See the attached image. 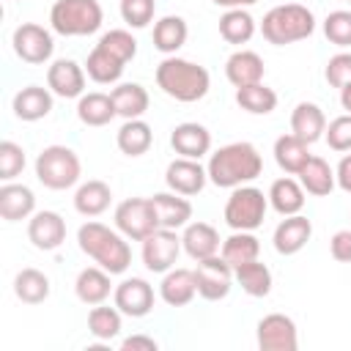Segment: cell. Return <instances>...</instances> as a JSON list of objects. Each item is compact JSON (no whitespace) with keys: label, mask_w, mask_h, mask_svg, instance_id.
<instances>
[{"label":"cell","mask_w":351,"mask_h":351,"mask_svg":"<svg viewBox=\"0 0 351 351\" xmlns=\"http://www.w3.org/2000/svg\"><path fill=\"white\" fill-rule=\"evenodd\" d=\"M296 176H299V184L304 186V192L307 195H315V197H326L335 189V184H337L335 170L321 156H310Z\"/></svg>","instance_id":"obj_30"},{"label":"cell","mask_w":351,"mask_h":351,"mask_svg":"<svg viewBox=\"0 0 351 351\" xmlns=\"http://www.w3.org/2000/svg\"><path fill=\"white\" fill-rule=\"evenodd\" d=\"M110 271L107 269H101V266H88V269H82L80 274H77V280H74V293H77V299L82 302V304H101L107 296H110V291H112V282H110Z\"/></svg>","instance_id":"obj_26"},{"label":"cell","mask_w":351,"mask_h":351,"mask_svg":"<svg viewBox=\"0 0 351 351\" xmlns=\"http://www.w3.org/2000/svg\"><path fill=\"white\" fill-rule=\"evenodd\" d=\"M208 181L214 186H222V189H236L241 184H250L261 176L263 170V159L258 154V148L247 140H239V143H228L222 148H217L211 156H208Z\"/></svg>","instance_id":"obj_1"},{"label":"cell","mask_w":351,"mask_h":351,"mask_svg":"<svg viewBox=\"0 0 351 351\" xmlns=\"http://www.w3.org/2000/svg\"><path fill=\"white\" fill-rule=\"evenodd\" d=\"M11 44H14V52L16 58H22L25 63H47L55 52V41H52V33L36 22H22L14 36H11Z\"/></svg>","instance_id":"obj_11"},{"label":"cell","mask_w":351,"mask_h":351,"mask_svg":"<svg viewBox=\"0 0 351 351\" xmlns=\"http://www.w3.org/2000/svg\"><path fill=\"white\" fill-rule=\"evenodd\" d=\"M192 271H195V282H197V296H203L206 302L225 299L233 288V280H236L233 266L222 255H211V258L197 261V266Z\"/></svg>","instance_id":"obj_9"},{"label":"cell","mask_w":351,"mask_h":351,"mask_svg":"<svg viewBox=\"0 0 351 351\" xmlns=\"http://www.w3.org/2000/svg\"><path fill=\"white\" fill-rule=\"evenodd\" d=\"M310 236H313V222L302 214H291L274 228L271 241L280 255H296L310 241Z\"/></svg>","instance_id":"obj_19"},{"label":"cell","mask_w":351,"mask_h":351,"mask_svg":"<svg viewBox=\"0 0 351 351\" xmlns=\"http://www.w3.org/2000/svg\"><path fill=\"white\" fill-rule=\"evenodd\" d=\"M258 252H261V241L252 236V230H233L222 247H219V255L236 269L241 263H250V261H258Z\"/></svg>","instance_id":"obj_36"},{"label":"cell","mask_w":351,"mask_h":351,"mask_svg":"<svg viewBox=\"0 0 351 351\" xmlns=\"http://www.w3.org/2000/svg\"><path fill=\"white\" fill-rule=\"evenodd\" d=\"M186 36H189V27H186L184 16L167 14L154 25V47L165 55H176L186 44Z\"/></svg>","instance_id":"obj_34"},{"label":"cell","mask_w":351,"mask_h":351,"mask_svg":"<svg viewBox=\"0 0 351 351\" xmlns=\"http://www.w3.org/2000/svg\"><path fill=\"white\" fill-rule=\"evenodd\" d=\"M170 145L178 156H186V159H200L211 151V132L203 126V123H195V121H184L173 129L170 134Z\"/></svg>","instance_id":"obj_17"},{"label":"cell","mask_w":351,"mask_h":351,"mask_svg":"<svg viewBox=\"0 0 351 351\" xmlns=\"http://www.w3.org/2000/svg\"><path fill=\"white\" fill-rule=\"evenodd\" d=\"M219 36L228 44H247L255 36V19L247 8H228L219 16Z\"/></svg>","instance_id":"obj_37"},{"label":"cell","mask_w":351,"mask_h":351,"mask_svg":"<svg viewBox=\"0 0 351 351\" xmlns=\"http://www.w3.org/2000/svg\"><path fill=\"white\" fill-rule=\"evenodd\" d=\"M80 250L96 261V266L107 269L110 274H123L132 263V250L121 230H112L101 222H85L77 230Z\"/></svg>","instance_id":"obj_2"},{"label":"cell","mask_w":351,"mask_h":351,"mask_svg":"<svg viewBox=\"0 0 351 351\" xmlns=\"http://www.w3.org/2000/svg\"><path fill=\"white\" fill-rule=\"evenodd\" d=\"M110 203H112V189L99 178H90V181L80 184L77 192H74V208L82 217H99L110 208Z\"/></svg>","instance_id":"obj_32"},{"label":"cell","mask_w":351,"mask_h":351,"mask_svg":"<svg viewBox=\"0 0 351 351\" xmlns=\"http://www.w3.org/2000/svg\"><path fill=\"white\" fill-rule=\"evenodd\" d=\"M151 203H154L159 228L178 230V228L189 225V219H192V203L186 200V195H178V192H156L151 197Z\"/></svg>","instance_id":"obj_20"},{"label":"cell","mask_w":351,"mask_h":351,"mask_svg":"<svg viewBox=\"0 0 351 351\" xmlns=\"http://www.w3.org/2000/svg\"><path fill=\"white\" fill-rule=\"evenodd\" d=\"M329 252H332L335 261H340V263H351V228L337 230V233L329 239Z\"/></svg>","instance_id":"obj_47"},{"label":"cell","mask_w":351,"mask_h":351,"mask_svg":"<svg viewBox=\"0 0 351 351\" xmlns=\"http://www.w3.org/2000/svg\"><path fill=\"white\" fill-rule=\"evenodd\" d=\"M14 293L25 304H41L49 296V277L38 269H22L14 277Z\"/></svg>","instance_id":"obj_38"},{"label":"cell","mask_w":351,"mask_h":351,"mask_svg":"<svg viewBox=\"0 0 351 351\" xmlns=\"http://www.w3.org/2000/svg\"><path fill=\"white\" fill-rule=\"evenodd\" d=\"M115 307L129 318H143L154 310V288L143 277H129L115 285Z\"/></svg>","instance_id":"obj_14"},{"label":"cell","mask_w":351,"mask_h":351,"mask_svg":"<svg viewBox=\"0 0 351 351\" xmlns=\"http://www.w3.org/2000/svg\"><path fill=\"white\" fill-rule=\"evenodd\" d=\"M47 88L60 99H80L85 93V69L71 58H58L47 69Z\"/></svg>","instance_id":"obj_15"},{"label":"cell","mask_w":351,"mask_h":351,"mask_svg":"<svg viewBox=\"0 0 351 351\" xmlns=\"http://www.w3.org/2000/svg\"><path fill=\"white\" fill-rule=\"evenodd\" d=\"M211 3L222 8H247V5H255L258 0H211Z\"/></svg>","instance_id":"obj_50"},{"label":"cell","mask_w":351,"mask_h":351,"mask_svg":"<svg viewBox=\"0 0 351 351\" xmlns=\"http://www.w3.org/2000/svg\"><path fill=\"white\" fill-rule=\"evenodd\" d=\"M315 30V16L307 5L302 3H282L274 5L271 11H266L263 22H261V33L269 44L274 47H285L302 38H310Z\"/></svg>","instance_id":"obj_4"},{"label":"cell","mask_w":351,"mask_h":351,"mask_svg":"<svg viewBox=\"0 0 351 351\" xmlns=\"http://www.w3.org/2000/svg\"><path fill=\"white\" fill-rule=\"evenodd\" d=\"M181 247L192 261H203L219 252V233L208 222H189L181 233Z\"/></svg>","instance_id":"obj_22"},{"label":"cell","mask_w":351,"mask_h":351,"mask_svg":"<svg viewBox=\"0 0 351 351\" xmlns=\"http://www.w3.org/2000/svg\"><path fill=\"white\" fill-rule=\"evenodd\" d=\"M291 132L296 137H302L307 145H313L326 132V115H324V110L318 104H313V101H299L293 107V112H291Z\"/></svg>","instance_id":"obj_25"},{"label":"cell","mask_w":351,"mask_h":351,"mask_svg":"<svg viewBox=\"0 0 351 351\" xmlns=\"http://www.w3.org/2000/svg\"><path fill=\"white\" fill-rule=\"evenodd\" d=\"M324 36L335 47H351V11H329L324 19Z\"/></svg>","instance_id":"obj_42"},{"label":"cell","mask_w":351,"mask_h":351,"mask_svg":"<svg viewBox=\"0 0 351 351\" xmlns=\"http://www.w3.org/2000/svg\"><path fill=\"white\" fill-rule=\"evenodd\" d=\"M82 176L80 156L69 145H47L36 156V178L47 189H71Z\"/></svg>","instance_id":"obj_6"},{"label":"cell","mask_w":351,"mask_h":351,"mask_svg":"<svg viewBox=\"0 0 351 351\" xmlns=\"http://www.w3.org/2000/svg\"><path fill=\"white\" fill-rule=\"evenodd\" d=\"M197 293V282H195V271L192 269H170L162 274L159 282V296L165 304L170 307H184L195 299Z\"/></svg>","instance_id":"obj_23"},{"label":"cell","mask_w":351,"mask_h":351,"mask_svg":"<svg viewBox=\"0 0 351 351\" xmlns=\"http://www.w3.org/2000/svg\"><path fill=\"white\" fill-rule=\"evenodd\" d=\"M236 104L250 115H269L277 107V93L263 82L244 85V88H236Z\"/></svg>","instance_id":"obj_39"},{"label":"cell","mask_w":351,"mask_h":351,"mask_svg":"<svg viewBox=\"0 0 351 351\" xmlns=\"http://www.w3.org/2000/svg\"><path fill=\"white\" fill-rule=\"evenodd\" d=\"M233 274H236V282L241 285L244 293H250V296H255V299L269 296V291H271V271H269L266 263L250 261V263L236 266Z\"/></svg>","instance_id":"obj_40"},{"label":"cell","mask_w":351,"mask_h":351,"mask_svg":"<svg viewBox=\"0 0 351 351\" xmlns=\"http://www.w3.org/2000/svg\"><path fill=\"white\" fill-rule=\"evenodd\" d=\"M101 22L104 11L99 0H55L49 8V25L60 36H90Z\"/></svg>","instance_id":"obj_5"},{"label":"cell","mask_w":351,"mask_h":351,"mask_svg":"<svg viewBox=\"0 0 351 351\" xmlns=\"http://www.w3.org/2000/svg\"><path fill=\"white\" fill-rule=\"evenodd\" d=\"M22 170H25V148L16 145L14 140H3L0 143V178L14 181Z\"/></svg>","instance_id":"obj_44"},{"label":"cell","mask_w":351,"mask_h":351,"mask_svg":"<svg viewBox=\"0 0 351 351\" xmlns=\"http://www.w3.org/2000/svg\"><path fill=\"white\" fill-rule=\"evenodd\" d=\"M263 74H266L263 58H261L258 52H252V49H236V52L225 60V77H228V82L236 85V88L263 82Z\"/></svg>","instance_id":"obj_18"},{"label":"cell","mask_w":351,"mask_h":351,"mask_svg":"<svg viewBox=\"0 0 351 351\" xmlns=\"http://www.w3.org/2000/svg\"><path fill=\"white\" fill-rule=\"evenodd\" d=\"M324 77L332 88H343L351 82V52H337L326 60V69H324Z\"/></svg>","instance_id":"obj_46"},{"label":"cell","mask_w":351,"mask_h":351,"mask_svg":"<svg viewBox=\"0 0 351 351\" xmlns=\"http://www.w3.org/2000/svg\"><path fill=\"white\" fill-rule=\"evenodd\" d=\"M340 104H343L346 112H351V82L340 88Z\"/></svg>","instance_id":"obj_51"},{"label":"cell","mask_w":351,"mask_h":351,"mask_svg":"<svg viewBox=\"0 0 351 351\" xmlns=\"http://www.w3.org/2000/svg\"><path fill=\"white\" fill-rule=\"evenodd\" d=\"M115 115H118V110H115V101L110 93L93 90V93H82L77 101V118L85 126H107Z\"/></svg>","instance_id":"obj_29"},{"label":"cell","mask_w":351,"mask_h":351,"mask_svg":"<svg viewBox=\"0 0 351 351\" xmlns=\"http://www.w3.org/2000/svg\"><path fill=\"white\" fill-rule=\"evenodd\" d=\"M206 181H208V170L200 165V159L178 156V159H173V162L167 165V170H165V184H167V189H170V192H178V195H186V197L203 192Z\"/></svg>","instance_id":"obj_13"},{"label":"cell","mask_w":351,"mask_h":351,"mask_svg":"<svg viewBox=\"0 0 351 351\" xmlns=\"http://www.w3.org/2000/svg\"><path fill=\"white\" fill-rule=\"evenodd\" d=\"M27 239L36 250H58L66 241V219L58 211H36L27 222Z\"/></svg>","instance_id":"obj_16"},{"label":"cell","mask_w":351,"mask_h":351,"mask_svg":"<svg viewBox=\"0 0 351 351\" xmlns=\"http://www.w3.org/2000/svg\"><path fill=\"white\" fill-rule=\"evenodd\" d=\"M112 101H115V110L123 121H132V118H143L148 112V90L140 85V82H121L110 90Z\"/></svg>","instance_id":"obj_28"},{"label":"cell","mask_w":351,"mask_h":351,"mask_svg":"<svg viewBox=\"0 0 351 351\" xmlns=\"http://www.w3.org/2000/svg\"><path fill=\"white\" fill-rule=\"evenodd\" d=\"M14 115L19 121H41L52 112V90L41 88V85H27L22 90H16L14 96Z\"/></svg>","instance_id":"obj_24"},{"label":"cell","mask_w":351,"mask_h":351,"mask_svg":"<svg viewBox=\"0 0 351 351\" xmlns=\"http://www.w3.org/2000/svg\"><path fill=\"white\" fill-rule=\"evenodd\" d=\"M348 3H351V0H348Z\"/></svg>","instance_id":"obj_52"},{"label":"cell","mask_w":351,"mask_h":351,"mask_svg":"<svg viewBox=\"0 0 351 351\" xmlns=\"http://www.w3.org/2000/svg\"><path fill=\"white\" fill-rule=\"evenodd\" d=\"M258 348L261 351H296L299 332L293 318L282 313H269L258 321Z\"/></svg>","instance_id":"obj_12"},{"label":"cell","mask_w":351,"mask_h":351,"mask_svg":"<svg viewBox=\"0 0 351 351\" xmlns=\"http://www.w3.org/2000/svg\"><path fill=\"white\" fill-rule=\"evenodd\" d=\"M269 206L277 214H282V217L299 214L304 208V186L296 178H288V176L271 181V186H269Z\"/></svg>","instance_id":"obj_31"},{"label":"cell","mask_w":351,"mask_h":351,"mask_svg":"<svg viewBox=\"0 0 351 351\" xmlns=\"http://www.w3.org/2000/svg\"><path fill=\"white\" fill-rule=\"evenodd\" d=\"M115 143H118L121 154L143 156L151 148V143H154V132H151V126L143 118H132V121H123V126L115 134Z\"/></svg>","instance_id":"obj_35"},{"label":"cell","mask_w":351,"mask_h":351,"mask_svg":"<svg viewBox=\"0 0 351 351\" xmlns=\"http://www.w3.org/2000/svg\"><path fill=\"white\" fill-rule=\"evenodd\" d=\"M324 137H326V143H329L332 151H340V154L351 151V112L337 115V118L326 126Z\"/></svg>","instance_id":"obj_45"},{"label":"cell","mask_w":351,"mask_h":351,"mask_svg":"<svg viewBox=\"0 0 351 351\" xmlns=\"http://www.w3.org/2000/svg\"><path fill=\"white\" fill-rule=\"evenodd\" d=\"M313 154H310V145L302 140V137H296L293 132L291 134H280L277 140H274V162L280 165V170H285L288 176H296L302 167H304V162L310 159Z\"/></svg>","instance_id":"obj_33"},{"label":"cell","mask_w":351,"mask_h":351,"mask_svg":"<svg viewBox=\"0 0 351 351\" xmlns=\"http://www.w3.org/2000/svg\"><path fill=\"white\" fill-rule=\"evenodd\" d=\"M36 214V195L25 184H11L5 181L0 186V217L5 222H19Z\"/></svg>","instance_id":"obj_21"},{"label":"cell","mask_w":351,"mask_h":351,"mask_svg":"<svg viewBox=\"0 0 351 351\" xmlns=\"http://www.w3.org/2000/svg\"><path fill=\"white\" fill-rule=\"evenodd\" d=\"M269 208V195H263L258 186L241 184L230 192L225 203V222L230 230H255L263 225Z\"/></svg>","instance_id":"obj_7"},{"label":"cell","mask_w":351,"mask_h":351,"mask_svg":"<svg viewBox=\"0 0 351 351\" xmlns=\"http://www.w3.org/2000/svg\"><path fill=\"white\" fill-rule=\"evenodd\" d=\"M159 343L148 335H132V337H123L121 340V351H156Z\"/></svg>","instance_id":"obj_48"},{"label":"cell","mask_w":351,"mask_h":351,"mask_svg":"<svg viewBox=\"0 0 351 351\" xmlns=\"http://www.w3.org/2000/svg\"><path fill=\"white\" fill-rule=\"evenodd\" d=\"M121 310L118 307H104L101 304H93V310L88 313V332L96 337V340H112L121 335Z\"/></svg>","instance_id":"obj_41"},{"label":"cell","mask_w":351,"mask_h":351,"mask_svg":"<svg viewBox=\"0 0 351 351\" xmlns=\"http://www.w3.org/2000/svg\"><path fill=\"white\" fill-rule=\"evenodd\" d=\"M123 69H126V60H121L118 55H112V52L104 49L101 44H96V47L90 49L88 60H85V74H88L93 82H99V85H112V82H118L121 74H123Z\"/></svg>","instance_id":"obj_27"},{"label":"cell","mask_w":351,"mask_h":351,"mask_svg":"<svg viewBox=\"0 0 351 351\" xmlns=\"http://www.w3.org/2000/svg\"><path fill=\"white\" fill-rule=\"evenodd\" d=\"M156 14V0H121V19L129 27H148Z\"/></svg>","instance_id":"obj_43"},{"label":"cell","mask_w":351,"mask_h":351,"mask_svg":"<svg viewBox=\"0 0 351 351\" xmlns=\"http://www.w3.org/2000/svg\"><path fill=\"white\" fill-rule=\"evenodd\" d=\"M181 236L170 228H156L154 233H148L143 239V263L148 271L154 274H165L176 266L178 261V252H181Z\"/></svg>","instance_id":"obj_10"},{"label":"cell","mask_w":351,"mask_h":351,"mask_svg":"<svg viewBox=\"0 0 351 351\" xmlns=\"http://www.w3.org/2000/svg\"><path fill=\"white\" fill-rule=\"evenodd\" d=\"M156 85L162 88L165 96H170L176 101H184V104H192V101H200L208 93L211 77H208L206 66L176 58V55H167L156 66Z\"/></svg>","instance_id":"obj_3"},{"label":"cell","mask_w":351,"mask_h":351,"mask_svg":"<svg viewBox=\"0 0 351 351\" xmlns=\"http://www.w3.org/2000/svg\"><path fill=\"white\" fill-rule=\"evenodd\" d=\"M335 178H337V186L351 195V151L343 154V159H340V165L335 170Z\"/></svg>","instance_id":"obj_49"},{"label":"cell","mask_w":351,"mask_h":351,"mask_svg":"<svg viewBox=\"0 0 351 351\" xmlns=\"http://www.w3.org/2000/svg\"><path fill=\"white\" fill-rule=\"evenodd\" d=\"M115 228L132 241H143L148 233H154L159 228V222H156L151 197H126L123 203H118Z\"/></svg>","instance_id":"obj_8"}]
</instances>
